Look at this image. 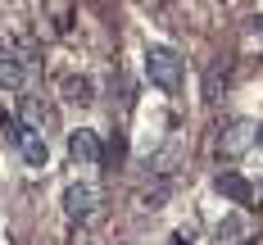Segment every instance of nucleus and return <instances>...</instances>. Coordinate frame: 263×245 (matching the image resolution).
Here are the masks:
<instances>
[{
    "mask_svg": "<svg viewBox=\"0 0 263 245\" xmlns=\"http://www.w3.org/2000/svg\"><path fill=\"white\" fill-rule=\"evenodd\" d=\"M145 78H150V86L177 96L182 82H186V59L177 50H168V46H150L145 50Z\"/></svg>",
    "mask_w": 263,
    "mask_h": 245,
    "instance_id": "1",
    "label": "nucleus"
},
{
    "mask_svg": "<svg viewBox=\"0 0 263 245\" xmlns=\"http://www.w3.org/2000/svg\"><path fill=\"white\" fill-rule=\"evenodd\" d=\"M254 132H259V123H227L222 132H218V159H240L250 145H254Z\"/></svg>",
    "mask_w": 263,
    "mask_h": 245,
    "instance_id": "2",
    "label": "nucleus"
},
{
    "mask_svg": "<svg viewBox=\"0 0 263 245\" xmlns=\"http://www.w3.org/2000/svg\"><path fill=\"white\" fill-rule=\"evenodd\" d=\"M96 204H100V195H96V186H86V182H73V186L64 191V214H68V222H91L96 218Z\"/></svg>",
    "mask_w": 263,
    "mask_h": 245,
    "instance_id": "3",
    "label": "nucleus"
},
{
    "mask_svg": "<svg viewBox=\"0 0 263 245\" xmlns=\"http://www.w3.org/2000/svg\"><path fill=\"white\" fill-rule=\"evenodd\" d=\"M68 155H73V163H100V136L91 127L68 132Z\"/></svg>",
    "mask_w": 263,
    "mask_h": 245,
    "instance_id": "4",
    "label": "nucleus"
},
{
    "mask_svg": "<svg viewBox=\"0 0 263 245\" xmlns=\"http://www.w3.org/2000/svg\"><path fill=\"white\" fill-rule=\"evenodd\" d=\"M213 186H218V195H227L232 204H250V200H254V186H250L240 173H232V168H227V173H218V177H213Z\"/></svg>",
    "mask_w": 263,
    "mask_h": 245,
    "instance_id": "5",
    "label": "nucleus"
},
{
    "mask_svg": "<svg viewBox=\"0 0 263 245\" xmlns=\"http://www.w3.org/2000/svg\"><path fill=\"white\" fill-rule=\"evenodd\" d=\"M14 145L23 150V159L32 163V168H46V159H50V145H46V136H41V132H32V127H23Z\"/></svg>",
    "mask_w": 263,
    "mask_h": 245,
    "instance_id": "6",
    "label": "nucleus"
},
{
    "mask_svg": "<svg viewBox=\"0 0 263 245\" xmlns=\"http://www.w3.org/2000/svg\"><path fill=\"white\" fill-rule=\"evenodd\" d=\"M27 82V64L18 59L14 50H0V86H9V91H18Z\"/></svg>",
    "mask_w": 263,
    "mask_h": 245,
    "instance_id": "7",
    "label": "nucleus"
},
{
    "mask_svg": "<svg viewBox=\"0 0 263 245\" xmlns=\"http://www.w3.org/2000/svg\"><path fill=\"white\" fill-rule=\"evenodd\" d=\"M91 91H96L91 78H68L64 82V100H73V105H91V100H96Z\"/></svg>",
    "mask_w": 263,
    "mask_h": 245,
    "instance_id": "8",
    "label": "nucleus"
},
{
    "mask_svg": "<svg viewBox=\"0 0 263 245\" xmlns=\"http://www.w3.org/2000/svg\"><path fill=\"white\" fill-rule=\"evenodd\" d=\"M168 195H173V182H168V177H159L155 186L141 191V204H145V209H163V200H168Z\"/></svg>",
    "mask_w": 263,
    "mask_h": 245,
    "instance_id": "9",
    "label": "nucleus"
},
{
    "mask_svg": "<svg viewBox=\"0 0 263 245\" xmlns=\"http://www.w3.org/2000/svg\"><path fill=\"white\" fill-rule=\"evenodd\" d=\"M123 159H127V141H123V132H114V141H109V145H100V163L118 168Z\"/></svg>",
    "mask_w": 263,
    "mask_h": 245,
    "instance_id": "10",
    "label": "nucleus"
},
{
    "mask_svg": "<svg viewBox=\"0 0 263 245\" xmlns=\"http://www.w3.org/2000/svg\"><path fill=\"white\" fill-rule=\"evenodd\" d=\"M41 123H46V109L36 105V96H23V127L41 132Z\"/></svg>",
    "mask_w": 263,
    "mask_h": 245,
    "instance_id": "11",
    "label": "nucleus"
},
{
    "mask_svg": "<svg viewBox=\"0 0 263 245\" xmlns=\"http://www.w3.org/2000/svg\"><path fill=\"white\" fill-rule=\"evenodd\" d=\"M254 32H259V36H263V14H254Z\"/></svg>",
    "mask_w": 263,
    "mask_h": 245,
    "instance_id": "12",
    "label": "nucleus"
},
{
    "mask_svg": "<svg viewBox=\"0 0 263 245\" xmlns=\"http://www.w3.org/2000/svg\"><path fill=\"white\" fill-rule=\"evenodd\" d=\"M254 145H263V123H259V132H254Z\"/></svg>",
    "mask_w": 263,
    "mask_h": 245,
    "instance_id": "13",
    "label": "nucleus"
},
{
    "mask_svg": "<svg viewBox=\"0 0 263 245\" xmlns=\"http://www.w3.org/2000/svg\"><path fill=\"white\" fill-rule=\"evenodd\" d=\"M259 195H263V182H259Z\"/></svg>",
    "mask_w": 263,
    "mask_h": 245,
    "instance_id": "14",
    "label": "nucleus"
}]
</instances>
